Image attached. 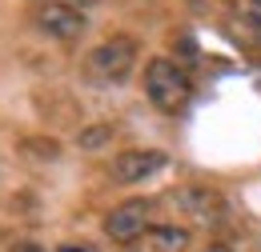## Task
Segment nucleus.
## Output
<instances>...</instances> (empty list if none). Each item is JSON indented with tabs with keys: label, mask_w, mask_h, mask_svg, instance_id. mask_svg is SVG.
I'll list each match as a JSON object with an SVG mask.
<instances>
[{
	"label": "nucleus",
	"mask_w": 261,
	"mask_h": 252,
	"mask_svg": "<svg viewBox=\"0 0 261 252\" xmlns=\"http://www.w3.org/2000/svg\"><path fill=\"white\" fill-rule=\"evenodd\" d=\"M141 84H145V96H149V104L157 112H181L189 104V96H193L189 72L177 60H165V56L145 64V80Z\"/></svg>",
	"instance_id": "nucleus-1"
},
{
	"label": "nucleus",
	"mask_w": 261,
	"mask_h": 252,
	"mask_svg": "<svg viewBox=\"0 0 261 252\" xmlns=\"http://www.w3.org/2000/svg\"><path fill=\"white\" fill-rule=\"evenodd\" d=\"M133 68H137V40H129V36L100 40L97 48L89 52V72H93L97 80H105V84L129 80Z\"/></svg>",
	"instance_id": "nucleus-2"
},
{
	"label": "nucleus",
	"mask_w": 261,
	"mask_h": 252,
	"mask_svg": "<svg viewBox=\"0 0 261 252\" xmlns=\"http://www.w3.org/2000/svg\"><path fill=\"white\" fill-rule=\"evenodd\" d=\"M33 20L36 28L44 32V36H53V40H81L85 28H89V20L81 16V8H72V4H61V0H48V4H36L33 8Z\"/></svg>",
	"instance_id": "nucleus-3"
},
{
	"label": "nucleus",
	"mask_w": 261,
	"mask_h": 252,
	"mask_svg": "<svg viewBox=\"0 0 261 252\" xmlns=\"http://www.w3.org/2000/svg\"><path fill=\"white\" fill-rule=\"evenodd\" d=\"M165 164H169V160H165V152H157V148H125V152L113 156L109 176L121 180V184H141V180L157 176Z\"/></svg>",
	"instance_id": "nucleus-4"
},
{
	"label": "nucleus",
	"mask_w": 261,
	"mask_h": 252,
	"mask_svg": "<svg viewBox=\"0 0 261 252\" xmlns=\"http://www.w3.org/2000/svg\"><path fill=\"white\" fill-rule=\"evenodd\" d=\"M173 200H177V204L185 208V216L197 220V224H221L229 216L225 196H221V192H213V188H181Z\"/></svg>",
	"instance_id": "nucleus-5"
},
{
	"label": "nucleus",
	"mask_w": 261,
	"mask_h": 252,
	"mask_svg": "<svg viewBox=\"0 0 261 252\" xmlns=\"http://www.w3.org/2000/svg\"><path fill=\"white\" fill-rule=\"evenodd\" d=\"M149 228V200H125L105 216V236L109 240H137Z\"/></svg>",
	"instance_id": "nucleus-6"
},
{
	"label": "nucleus",
	"mask_w": 261,
	"mask_h": 252,
	"mask_svg": "<svg viewBox=\"0 0 261 252\" xmlns=\"http://www.w3.org/2000/svg\"><path fill=\"white\" fill-rule=\"evenodd\" d=\"M193 232L185 224H153L149 228V252H189Z\"/></svg>",
	"instance_id": "nucleus-7"
},
{
	"label": "nucleus",
	"mask_w": 261,
	"mask_h": 252,
	"mask_svg": "<svg viewBox=\"0 0 261 252\" xmlns=\"http://www.w3.org/2000/svg\"><path fill=\"white\" fill-rule=\"evenodd\" d=\"M233 28L245 44H261V0H237L233 4Z\"/></svg>",
	"instance_id": "nucleus-8"
},
{
	"label": "nucleus",
	"mask_w": 261,
	"mask_h": 252,
	"mask_svg": "<svg viewBox=\"0 0 261 252\" xmlns=\"http://www.w3.org/2000/svg\"><path fill=\"white\" fill-rule=\"evenodd\" d=\"M113 140V128L109 124H93V128H81V136H76V144L85 148V152H97Z\"/></svg>",
	"instance_id": "nucleus-9"
},
{
	"label": "nucleus",
	"mask_w": 261,
	"mask_h": 252,
	"mask_svg": "<svg viewBox=\"0 0 261 252\" xmlns=\"http://www.w3.org/2000/svg\"><path fill=\"white\" fill-rule=\"evenodd\" d=\"M24 148H29V152H36V156H48V160H57V156H61L57 140H24Z\"/></svg>",
	"instance_id": "nucleus-10"
},
{
	"label": "nucleus",
	"mask_w": 261,
	"mask_h": 252,
	"mask_svg": "<svg viewBox=\"0 0 261 252\" xmlns=\"http://www.w3.org/2000/svg\"><path fill=\"white\" fill-rule=\"evenodd\" d=\"M8 252H44V248H40L36 240H16V244H12Z\"/></svg>",
	"instance_id": "nucleus-11"
},
{
	"label": "nucleus",
	"mask_w": 261,
	"mask_h": 252,
	"mask_svg": "<svg viewBox=\"0 0 261 252\" xmlns=\"http://www.w3.org/2000/svg\"><path fill=\"white\" fill-rule=\"evenodd\" d=\"M61 4H72V8H89V4H97V0H61Z\"/></svg>",
	"instance_id": "nucleus-12"
},
{
	"label": "nucleus",
	"mask_w": 261,
	"mask_h": 252,
	"mask_svg": "<svg viewBox=\"0 0 261 252\" xmlns=\"http://www.w3.org/2000/svg\"><path fill=\"white\" fill-rule=\"evenodd\" d=\"M205 252H233V248H229V244H209Z\"/></svg>",
	"instance_id": "nucleus-13"
},
{
	"label": "nucleus",
	"mask_w": 261,
	"mask_h": 252,
	"mask_svg": "<svg viewBox=\"0 0 261 252\" xmlns=\"http://www.w3.org/2000/svg\"><path fill=\"white\" fill-rule=\"evenodd\" d=\"M61 252H85V248H61Z\"/></svg>",
	"instance_id": "nucleus-14"
},
{
	"label": "nucleus",
	"mask_w": 261,
	"mask_h": 252,
	"mask_svg": "<svg viewBox=\"0 0 261 252\" xmlns=\"http://www.w3.org/2000/svg\"><path fill=\"white\" fill-rule=\"evenodd\" d=\"M36 4H48V0H36Z\"/></svg>",
	"instance_id": "nucleus-15"
}]
</instances>
